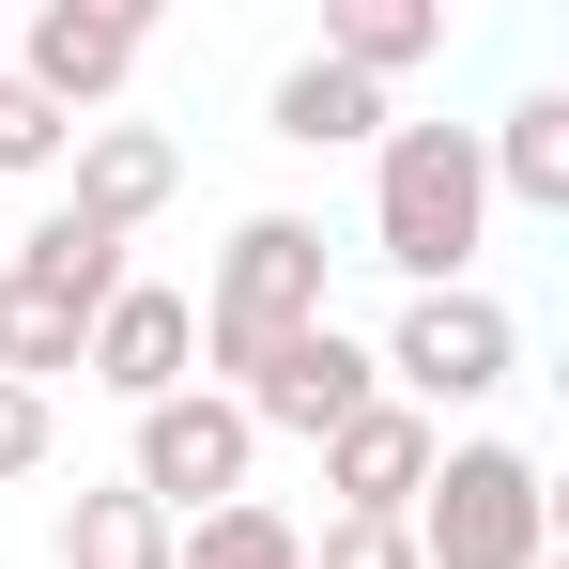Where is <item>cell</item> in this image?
<instances>
[{
	"label": "cell",
	"instance_id": "1",
	"mask_svg": "<svg viewBox=\"0 0 569 569\" xmlns=\"http://www.w3.org/2000/svg\"><path fill=\"white\" fill-rule=\"evenodd\" d=\"M477 231H492V170H477V123H385L370 139V262L400 292H462Z\"/></svg>",
	"mask_w": 569,
	"mask_h": 569
},
{
	"label": "cell",
	"instance_id": "2",
	"mask_svg": "<svg viewBox=\"0 0 569 569\" xmlns=\"http://www.w3.org/2000/svg\"><path fill=\"white\" fill-rule=\"evenodd\" d=\"M323 262H339V247H323V216H278V200H262V216H231L216 292H200V385H231L262 339H292V323H339V308H323Z\"/></svg>",
	"mask_w": 569,
	"mask_h": 569
},
{
	"label": "cell",
	"instance_id": "3",
	"mask_svg": "<svg viewBox=\"0 0 569 569\" xmlns=\"http://www.w3.org/2000/svg\"><path fill=\"white\" fill-rule=\"evenodd\" d=\"M400 539H416V569H555V492H539L523 447L462 431V447L431 462V492H416Z\"/></svg>",
	"mask_w": 569,
	"mask_h": 569
},
{
	"label": "cell",
	"instance_id": "4",
	"mask_svg": "<svg viewBox=\"0 0 569 569\" xmlns=\"http://www.w3.org/2000/svg\"><path fill=\"white\" fill-rule=\"evenodd\" d=\"M370 370H385V400H416V416L447 431L462 400H492V385L523 370V323H508L477 278H462V292H400V323L370 339Z\"/></svg>",
	"mask_w": 569,
	"mask_h": 569
},
{
	"label": "cell",
	"instance_id": "5",
	"mask_svg": "<svg viewBox=\"0 0 569 569\" xmlns=\"http://www.w3.org/2000/svg\"><path fill=\"white\" fill-rule=\"evenodd\" d=\"M247 462H262V431H247V400H216V385H170L154 416H123V492H139V508H170V523L231 508Z\"/></svg>",
	"mask_w": 569,
	"mask_h": 569
},
{
	"label": "cell",
	"instance_id": "6",
	"mask_svg": "<svg viewBox=\"0 0 569 569\" xmlns=\"http://www.w3.org/2000/svg\"><path fill=\"white\" fill-rule=\"evenodd\" d=\"M216 400H247V431L323 447V431H355V416L385 400V370H370V339H355V323H292V339H262L247 370L216 385Z\"/></svg>",
	"mask_w": 569,
	"mask_h": 569
},
{
	"label": "cell",
	"instance_id": "7",
	"mask_svg": "<svg viewBox=\"0 0 569 569\" xmlns=\"http://www.w3.org/2000/svg\"><path fill=\"white\" fill-rule=\"evenodd\" d=\"M139 47H154V16H139V0H31V31L0 47V78H31L62 123H93V108L139 78Z\"/></svg>",
	"mask_w": 569,
	"mask_h": 569
},
{
	"label": "cell",
	"instance_id": "8",
	"mask_svg": "<svg viewBox=\"0 0 569 569\" xmlns=\"http://www.w3.org/2000/svg\"><path fill=\"white\" fill-rule=\"evenodd\" d=\"M78 370H93L123 416H154L170 385H200V308H186L170 278H123V292L93 308V339H78Z\"/></svg>",
	"mask_w": 569,
	"mask_h": 569
},
{
	"label": "cell",
	"instance_id": "9",
	"mask_svg": "<svg viewBox=\"0 0 569 569\" xmlns=\"http://www.w3.org/2000/svg\"><path fill=\"white\" fill-rule=\"evenodd\" d=\"M431 462H447V431L416 416V400H370L355 431H323V523H416V492H431Z\"/></svg>",
	"mask_w": 569,
	"mask_h": 569
},
{
	"label": "cell",
	"instance_id": "10",
	"mask_svg": "<svg viewBox=\"0 0 569 569\" xmlns=\"http://www.w3.org/2000/svg\"><path fill=\"white\" fill-rule=\"evenodd\" d=\"M170 186H186V139L170 123H78V200L62 216H93L108 247H123V231L170 216Z\"/></svg>",
	"mask_w": 569,
	"mask_h": 569
},
{
	"label": "cell",
	"instance_id": "11",
	"mask_svg": "<svg viewBox=\"0 0 569 569\" xmlns=\"http://www.w3.org/2000/svg\"><path fill=\"white\" fill-rule=\"evenodd\" d=\"M385 123H400V108H385L370 78H339L323 47L292 62L278 93H262V139H292V154H355V139H385Z\"/></svg>",
	"mask_w": 569,
	"mask_h": 569
},
{
	"label": "cell",
	"instance_id": "12",
	"mask_svg": "<svg viewBox=\"0 0 569 569\" xmlns=\"http://www.w3.org/2000/svg\"><path fill=\"white\" fill-rule=\"evenodd\" d=\"M477 170H492V200H523V216H569V93H523L508 123H477Z\"/></svg>",
	"mask_w": 569,
	"mask_h": 569
},
{
	"label": "cell",
	"instance_id": "13",
	"mask_svg": "<svg viewBox=\"0 0 569 569\" xmlns=\"http://www.w3.org/2000/svg\"><path fill=\"white\" fill-rule=\"evenodd\" d=\"M431 47H447V0H323V62H339V78H416V62H431Z\"/></svg>",
	"mask_w": 569,
	"mask_h": 569
},
{
	"label": "cell",
	"instance_id": "14",
	"mask_svg": "<svg viewBox=\"0 0 569 569\" xmlns=\"http://www.w3.org/2000/svg\"><path fill=\"white\" fill-rule=\"evenodd\" d=\"M170 569H308V523H292L278 492H231V508L170 523Z\"/></svg>",
	"mask_w": 569,
	"mask_h": 569
},
{
	"label": "cell",
	"instance_id": "15",
	"mask_svg": "<svg viewBox=\"0 0 569 569\" xmlns=\"http://www.w3.org/2000/svg\"><path fill=\"white\" fill-rule=\"evenodd\" d=\"M78 339H93V308H62L47 278L0 262V385H62V370H78Z\"/></svg>",
	"mask_w": 569,
	"mask_h": 569
},
{
	"label": "cell",
	"instance_id": "16",
	"mask_svg": "<svg viewBox=\"0 0 569 569\" xmlns=\"http://www.w3.org/2000/svg\"><path fill=\"white\" fill-rule=\"evenodd\" d=\"M62 569H170V508H139L123 477H93L62 508Z\"/></svg>",
	"mask_w": 569,
	"mask_h": 569
},
{
	"label": "cell",
	"instance_id": "17",
	"mask_svg": "<svg viewBox=\"0 0 569 569\" xmlns=\"http://www.w3.org/2000/svg\"><path fill=\"white\" fill-rule=\"evenodd\" d=\"M16 278H47L62 308H108V292H123V247H108L93 216H31V247H16Z\"/></svg>",
	"mask_w": 569,
	"mask_h": 569
},
{
	"label": "cell",
	"instance_id": "18",
	"mask_svg": "<svg viewBox=\"0 0 569 569\" xmlns=\"http://www.w3.org/2000/svg\"><path fill=\"white\" fill-rule=\"evenodd\" d=\"M62 154H78V123L31 93V78H0V170H62Z\"/></svg>",
	"mask_w": 569,
	"mask_h": 569
},
{
	"label": "cell",
	"instance_id": "19",
	"mask_svg": "<svg viewBox=\"0 0 569 569\" xmlns=\"http://www.w3.org/2000/svg\"><path fill=\"white\" fill-rule=\"evenodd\" d=\"M47 447H62V400H47V385H0V492L47 477Z\"/></svg>",
	"mask_w": 569,
	"mask_h": 569
},
{
	"label": "cell",
	"instance_id": "20",
	"mask_svg": "<svg viewBox=\"0 0 569 569\" xmlns=\"http://www.w3.org/2000/svg\"><path fill=\"white\" fill-rule=\"evenodd\" d=\"M308 569H416V539H400V523H323Z\"/></svg>",
	"mask_w": 569,
	"mask_h": 569
}]
</instances>
